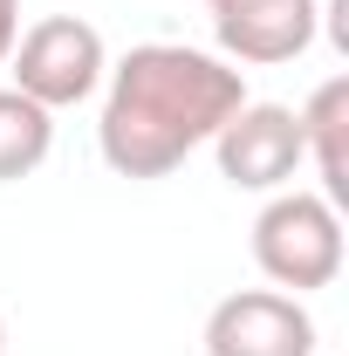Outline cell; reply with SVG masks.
Here are the masks:
<instances>
[{
  "label": "cell",
  "instance_id": "cell-1",
  "mask_svg": "<svg viewBox=\"0 0 349 356\" xmlns=\"http://www.w3.org/2000/svg\"><path fill=\"white\" fill-rule=\"evenodd\" d=\"M247 103V69L185 42H137L103 76L96 151L117 178H172Z\"/></svg>",
  "mask_w": 349,
  "mask_h": 356
},
{
  "label": "cell",
  "instance_id": "cell-2",
  "mask_svg": "<svg viewBox=\"0 0 349 356\" xmlns=\"http://www.w3.org/2000/svg\"><path fill=\"white\" fill-rule=\"evenodd\" d=\"M343 213L322 199V192H267L261 220H254V267L281 295H315V288H336L343 274Z\"/></svg>",
  "mask_w": 349,
  "mask_h": 356
},
{
  "label": "cell",
  "instance_id": "cell-3",
  "mask_svg": "<svg viewBox=\"0 0 349 356\" xmlns=\"http://www.w3.org/2000/svg\"><path fill=\"white\" fill-rule=\"evenodd\" d=\"M7 69H14V89L55 117V110H76V103H89L103 89L110 48H103V35L89 28L83 14H48V21H35L14 42Z\"/></svg>",
  "mask_w": 349,
  "mask_h": 356
},
{
  "label": "cell",
  "instance_id": "cell-4",
  "mask_svg": "<svg viewBox=\"0 0 349 356\" xmlns=\"http://www.w3.org/2000/svg\"><path fill=\"white\" fill-rule=\"evenodd\" d=\"M213 158L219 178L233 192H288L295 172H302V117L288 103H240L226 124L213 131Z\"/></svg>",
  "mask_w": 349,
  "mask_h": 356
},
{
  "label": "cell",
  "instance_id": "cell-5",
  "mask_svg": "<svg viewBox=\"0 0 349 356\" xmlns=\"http://www.w3.org/2000/svg\"><path fill=\"white\" fill-rule=\"evenodd\" d=\"M206 356H315V315L302 295L240 288L206 315Z\"/></svg>",
  "mask_w": 349,
  "mask_h": 356
},
{
  "label": "cell",
  "instance_id": "cell-6",
  "mask_svg": "<svg viewBox=\"0 0 349 356\" xmlns=\"http://www.w3.org/2000/svg\"><path fill=\"white\" fill-rule=\"evenodd\" d=\"M206 7H213L219 55L233 69H274V62L308 55L315 21H322L315 0H206Z\"/></svg>",
  "mask_w": 349,
  "mask_h": 356
},
{
  "label": "cell",
  "instance_id": "cell-7",
  "mask_svg": "<svg viewBox=\"0 0 349 356\" xmlns=\"http://www.w3.org/2000/svg\"><path fill=\"white\" fill-rule=\"evenodd\" d=\"M295 117H302V158L322 178V199L343 213L349 206V76H329Z\"/></svg>",
  "mask_w": 349,
  "mask_h": 356
},
{
  "label": "cell",
  "instance_id": "cell-8",
  "mask_svg": "<svg viewBox=\"0 0 349 356\" xmlns=\"http://www.w3.org/2000/svg\"><path fill=\"white\" fill-rule=\"evenodd\" d=\"M55 151V117L42 103H28L21 89H0V185L35 178Z\"/></svg>",
  "mask_w": 349,
  "mask_h": 356
},
{
  "label": "cell",
  "instance_id": "cell-9",
  "mask_svg": "<svg viewBox=\"0 0 349 356\" xmlns=\"http://www.w3.org/2000/svg\"><path fill=\"white\" fill-rule=\"evenodd\" d=\"M14 42H21V0H0V69H7Z\"/></svg>",
  "mask_w": 349,
  "mask_h": 356
},
{
  "label": "cell",
  "instance_id": "cell-10",
  "mask_svg": "<svg viewBox=\"0 0 349 356\" xmlns=\"http://www.w3.org/2000/svg\"><path fill=\"white\" fill-rule=\"evenodd\" d=\"M343 14H349V0H329V28H336V48H349V21H343Z\"/></svg>",
  "mask_w": 349,
  "mask_h": 356
},
{
  "label": "cell",
  "instance_id": "cell-11",
  "mask_svg": "<svg viewBox=\"0 0 349 356\" xmlns=\"http://www.w3.org/2000/svg\"><path fill=\"white\" fill-rule=\"evenodd\" d=\"M0 356H7V315H0Z\"/></svg>",
  "mask_w": 349,
  "mask_h": 356
}]
</instances>
